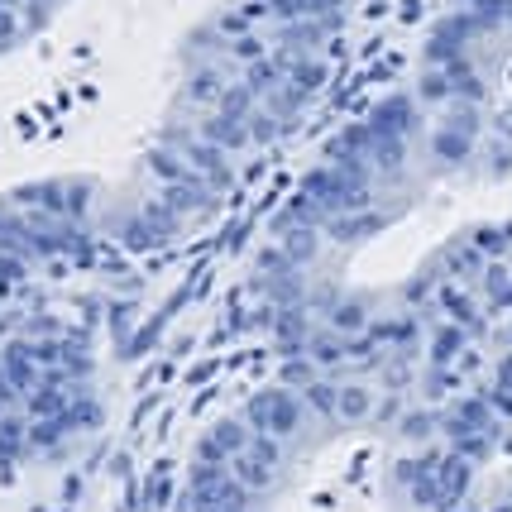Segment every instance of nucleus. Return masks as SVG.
Returning <instances> with one entry per match:
<instances>
[{
    "mask_svg": "<svg viewBox=\"0 0 512 512\" xmlns=\"http://www.w3.org/2000/svg\"><path fill=\"white\" fill-rule=\"evenodd\" d=\"M34 379H44V374H34L29 350H24V345H15V350L5 355V383H10V388H20V393H29V388H34Z\"/></svg>",
    "mask_w": 512,
    "mask_h": 512,
    "instance_id": "f03ea898",
    "label": "nucleus"
},
{
    "mask_svg": "<svg viewBox=\"0 0 512 512\" xmlns=\"http://www.w3.org/2000/svg\"><path fill=\"white\" fill-rule=\"evenodd\" d=\"M245 417H249V426H254V431L278 436V431H292V426H297V402H292L288 393H254Z\"/></svg>",
    "mask_w": 512,
    "mask_h": 512,
    "instance_id": "f257e3e1",
    "label": "nucleus"
},
{
    "mask_svg": "<svg viewBox=\"0 0 512 512\" xmlns=\"http://www.w3.org/2000/svg\"><path fill=\"white\" fill-rule=\"evenodd\" d=\"M249 455H254V460H264V465H273V460H278V446H273V436H254V446H249Z\"/></svg>",
    "mask_w": 512,
    "mask_h": 512,
    "instance_id": "39448f33",
    "label": "nucleus"
},
{
    "mask_svg": "<svg viewBox=\"0 0 512 512\" xmlns=\"http://www.w3.org/2000/svg\"><path fill=\"white\" fill-rule=\"evenodd\" d=\"M0 273H20V264H15V259H5V254H0Z\"/></svg>",
    "mask_w": 512,
    "mask_h": 512,
    "instance_id": "423d86ee",
    "label": "nucleus"
},
{
    "mask_svg": "<svg viewBox=\"0 0 512 512\" xmlns=\"http://www.w3.org/2000/svg\"><path fill=\"white\" fill-rule=\"evenodd\" d=\"M211 446L221 450V455H235V450H249V436L240 422H221L216 431H211Z\"/></svg>",
    "mask_w": 512,
    "mask_h": 512,
    "instance_id": "7ed1b4c3",
    "label": "nucleus"
},
{
    "mask_svg": "<svg viewBox=\"0 0 512 512\" xmlns=\"http://www.w3.org/2000/svg\"><path fill=\"white\" fill-rule=\"evenodd\" d=\"M235 479L249 484V489H259V484H268V465L254 460V455H240V460H235Z\"/></svg>",
    "mask_w": 512,
    "mask_h": 512,
    "instance_id": "20e7f679",
    "label": "nucleus"
}]
</instances>
